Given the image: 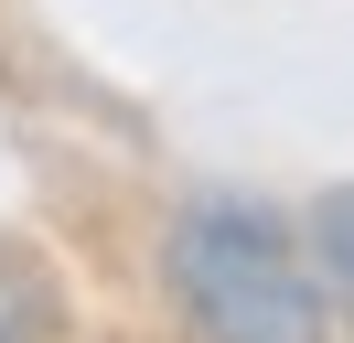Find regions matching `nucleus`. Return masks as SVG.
<instances>
[{
    "instance_id": "obj_1",
    "label": "nucleus",
    "mask_w": 354,
    "mask_h": 343,
    "mask_svg": "<svg viewBox=\"0 0 354 343\" xmlns=\"http://www.w3.org/2000/svg\"><path fill=\"white\" fill-rule=\"evenodd\" d=\"M161 268H172V300L194 311L204 343H322L333 333L322 279L301 268V247L268 204H183L161 236Z\"/></svg>"
},
{
    "instance_id": "obj_2",
    "label": "nucleus",
    "mask_w": 354,
    "mask_h": 343,
    "mask_svg": "<svg viewBox=\"0 0 354 343\" xmlns=\"http://www.w3.org/2000/svg\"><path fill=\"white\" fill-rule=\"evenodd\" d=\"M311 279H322V300L354 322V183L311 204Z\"/></svg>"
}]
</instances>
